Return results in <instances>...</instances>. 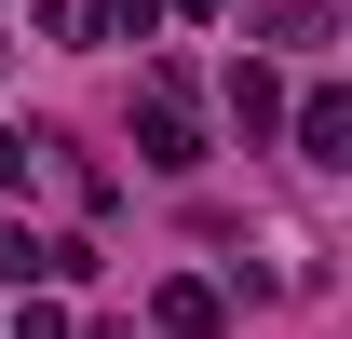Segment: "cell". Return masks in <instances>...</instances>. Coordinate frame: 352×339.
Segmentation results:
<instances>
[{
    "mask_svg": "<svg viewBox=\"0 0 352 339\" xmlns=\"http://www.w3.org/2000/svg\"><path fill=\"white\" fill-rule=\"evenodd\" d=\"M95 245L82 231H0V285H82Z\"/></svg>",
    "mask_w": 352,
    "mask_h": 339,
    "instance_id": "3",
    "label": "cell"
},
{
    "mask_svg": "<svg viewBox=\"0 0 352 339\" xmlns=\"http://www.w3.org/2000/svg\"><path fill=\"white\" fill-rule=\"evenodd\" d=\"M230 123H244V150H258V136H285V68H271V54H230Z\"/></svg>",
    "mask_w": 352,
    "mask_h": 339,
    "instance_id": "4",
    "label": "cell"
},
{
    "mask_svg": "<svg viewBox=\"0 0 352 339\" xmlns=\"http://www.w3.org/2000/svg\"><path fill=\"white\" fill-rule=\"evenodd\" d=\"M258 41H271V54H325V41H339V14H325V0H285Z\"/></svg>",
    "mask_w": 352,
    "mask_h": 339,
    "instance_id": "6",
    "label": "cell"
},
{
    "mask_svg": "<svg viewBox=\"0 0 352 339\" xmlns=\"http://www.w3.org/2000/svg\"><path fill=\"white\" fill-rule=\"evenodd\" d=\"M41 163H54V136H28V123H0V190H28Z\"/></svg>",
    "mask_w": 352,
    "mask_h": 339,
    "instance_id": "9",
    "label": "cell"
},
{
    "mask_svg": "<svg viewBox=\"0 0 352 339\" xmlns=\"http://www.w3.org/2000/svg\"><path fill=\"white\" fill-rule=\"evenodd\" d=\"M135 163L149 176H204V109H190V68H149V82H135Z\"/></svg>",
    "mask_w": 352,
    "mask_h": 339,
    "instance_id": "1",
    "label": "cell"
},
{
    "mask_svg": "<svg viewBox=\"0 0 352 339\" xmlns=\"http://www.w3.org/2000/svg\"><path fill=\"white\" fill-rule=\"evenodd\" d=\"M163 14H190V28H204V14H230V0H163Z\"/></svg>",
    "mask_w": 352,
    "mask_h": 339,
    "instance_id": "10",
    "label": "cell"
},
{
    "mask_svg": "<svg viewBox=\"0 0 352 339\" xmlns=\"http://www.w3.org/2000/svg\"><path fill=\"white\" fill-rule=\"evenodd\" d=\"M285 150L339 176V163H352V95H339V82H311V95H285Z\"/></svg>",
    "mask_w": 352,
    "mask_h": 339,
    "instance_id": "2",
    "label": "cell"
},
{
    "mask_svg": "<svg viewBox=\"0 0 352 339\" xmlns=\"http://www.w3.org/2000/svg\"><path fill=\"white\" fill-rule=\"evenodd\" d=\"M0 339H82V326L54 312V285H14V326H0Z\"/></svg>",
    "mask_w": 352,
    "mask_h": 339,
    "instance_id": "8",
    "label": "cell"
},
{
    "mask_svg": "<svg viewBox=\"0 0 352 339\" xmlns=\"http://www.w3.org/2000/svg\"><path fill=\"white\" fill-rule=\"evenodd\" d=\"M41 28H54L68 54H95V41H109V0H41Z\"/></svg>",
    "mask_w": 352,
    "mask_h": 339,
    "instance_id": "7",
    "label": "cell"
},
{
    "mask_svg": "<svg viewBox=\"0 0 352 339\" xmlns=\"http://www.w3.org/2000/svg\"><path fill=\"white\" fill-rule=\"evenodd\" d=\"M149 326L163 339H230V298L204 285V271H176V285H149Z\"/></svg>",
    "mask_w": 352,
    "mask_h": 339,
    "instance_id": "5",
    "label": "cell"
}]
</instances>
